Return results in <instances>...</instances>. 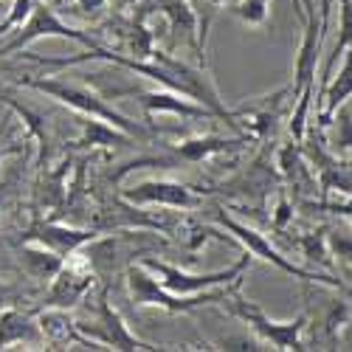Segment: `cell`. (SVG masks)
Here are the masks:
<instances>
[{"instance_id":"6da1fadb","label":"cell","mask_w":352,"mask_h":352,"mask_svg":"<svg viewBox=\"0 0 352 352\" xmlns=\"http://www.w3.org/2000/svg\"><path fill=\"white\" fill-rule=\"evenodd\" d=\"M124 282H127V293H130V302L135 307H161L166 313H189V310H197V307H206V305H217V302H226L231 296V290H237L243 285L234 282L231 290H217V293H192V296H178V293H169L150 271H146L141 262H133V265L124 268Z\"/></svg>"},{"instance_id":"7a4b0ae2","label":"cell","mask_w":352,"mask_h":352,"mask_svg":"<svg viewBox=\"0 0 352 352\" xmlns=\"http://www.w3.org/2000/svg\"><path fill=\"white\" fill-rule=\"evenodd\" d=\"M20 85L34 87V91H40V94H45V96H51L56 102H63V104H68L79 116H87V119H99V122H107L113 127H119L130 138H146V135H150V130H146V127H141L133 119H127L124 113L110 107L99 94L87 91V87L68 85V82H60V79H20Z\"/></svg>"},{"instance_id":"3957f363","label":"cell","mask_w":352,"mask_h":352,"mask_svg":"<svg viewBox=\"0 0 352 352\" xmlns=\"http://www.w3.org/2000/svg\"><path fill=\"white\" fill-rule=\"evenodd\" d=\"M228 302V313L231 316H237V318H243L245 324L265 341V344H271L274 349H296V352H302V349H307V344H305V330H307V313H299L296 318H290V321H274V318H268V313L262 310L259 305H254V302H248V299H243L240 296V287L237 290H231V296L226 299Z\"/></svg>"},{"instance_id":"277c9868","label":"cell","mask_w":352,"mask_h":352,"mask_svg":"<svg viewBox=\"0 0 352 352\" xmlns=\"http://www.w3.org/2000/svg\"><path fill=\"white\" fill-rule=\"evenodd\" d=\"M327 25H330V0H318V17H316V3L307 0L305 20H302V43L296 48V63H293V85H290L293 102L316 85L318 54H321V40H324Z\"/></svg>"},{"instance_id":"5b68a950","label":"cell","mask_w":352,"mask_h":352,"mask_svg":"<svg viewBox=\"0 0 352 352\" xmlns=\"http://www.w3.org/2000/svg\"><path fill=\"white\" fill-rule=\"evenodd\" d=\"M251 259L254 256L248 251H243L240 259L234 262V265H228L226 271H212V274H186V271L169 265V262H164V259H155V256H144L141 265L150 271L169 293H178V296H192V293H203V290H209V287L231 285V282L243 279V274L251 265Z\"/></svg>"},{"instance_id":"8992f818","label":"cell","mask_w":352,"mask_h":352,"mask_svg":"<svg viewBox=\"0 0 352 352\" xmlns=\"http://www.w3.org/2000/svg\"><path fill=\"white\" fill-rule=\"evenodd\" d=\"M214 220L231 234L234 240H237L251 256H259V259H265V262H274V265L279 268V271H285V274H290V276H296V279H302V282H316V285H327V287H336V290H341L344 285H341V279H336V276H327V274H313V271H305V268H299V265H293L290 259H285L262 234L256 231V228H251V226H245V223H240V220H234L231 214H226V209H217L214 212Z\"/></svg>"},{"instance_id":"52a82bcc","label":"cell","mask_w":352,"mask_h":352,"mask_svg":"<svg viewBox=\"0 0 352 352\" xmlns=\"http://www.w3.org/2000/svg\"><path fill=\"white\" fill-rule=\"evenodd\" d=\"M76 324H79V330H82L87 338L96 341L102 349H158V346L141 341L138 336H133V333L127 330V324L122 321L119 310H116V307L107 302V293H104V290L99 293L96 310H94L91 321H79V318H76Z\"/></svg>"},{"instance_id":"ba28073f","label":"cell","mask_w":352,"mask_h":352,"mask_svg":"<svg viewBox=\"0 0 352 352\" xmlns=\"http://www.w3.org/2000/svg\"><path fill=\"white\" fill-rule=\"evenodd\" d=\"M17 32H20V34H17L14 40H9L6 45H0V54L20 51L23 45L34 43V40H43V37H63V40L82 43V45H87V48L99 45V43H96L91 34H87V32H79V28H74V25L63 23L60 17H56V12H54L51 6H45V3H37V6H34V12H32V17H28V20L17 28Z\"/></svg>"},{"instance_id":"9c48e42d","label":"cell","mask_w":352,"mask_h":352,"mask_svg":"<svg viewBox=\"0 0 352 352\" xmlns=\"http://www.w3.org/2000/svg\"><path fill=\"white\" fill-rule=\"evenodd\" d=\"M122 197L135 206H166V209H195L200 206V197L175 181H144L122 192Z\"/></svg>"},{"instance_id":"30bf717a","label":"cell","mask_w":352,"mask_h":352,"mask_svg":"<svg viewBox=\"0 0 352 352\" xmlns=\"http://www.w3.org/2000/svg\"><path fill=\"white\" fill-rule=\"evenodd\" d=\"M124 94H133L138 99V104L144 107L146 119H153L155 113H175V116H184V119H217V113L209 110L206 104L200 102H192V99H181V94L175 91H135V87H124L116 96H124ZM113 96V99H116Z\"/></svg>"},{"instance_id":"8fae6325","label":"cell","mask_w":352,"mask_h":352,"mask_svg":"<svg viewBox=\"0 0 352 352\" xmlns=\"http://www.w3.org/2000/svg\"><path fill=\"white\" fill-rule=\"evenodd\" d=\"M99 234H102L99 228H74V226H63V223H34L32 228L23 234V240L40 243V245H45L54 254L68 256L76 248H82L85 243L96 240Z\"/></svg>"},{"instance_id":"7c38bea8","label":"cell","mask_w":352,"mask_h":352,"mask_svg":"<svg viewBox=\"0 0 352 352\" xmlns=\"http://www.w3.org/2000/svg\"><path fill=\"white\" fill-rule=\"evenodd\" d=\"M285 102H293V91H290V87H279V91L271 94V96L248 99V102H243L240 107H234L231 116H234V122L243 119V122L254 130V135L268 138L271 130H274V122L279 119Z\"/></svg>"},{"instance_id":"4fadbf2b","label":"cell","mask_w":352,"mask_h":352,"mask_svg":"<svg viewBox=\"0 0 352 352\" xmlns=\"http://www.w3.org/2000/svg\"><path fill=\"white\" fill-rule=\"evenodd\" d=\"M37 324L43 330V341L51 349H63V346H91V349H102L96 341H91L76 324V318L65 310V307H43V313L37 316Z\"/></svg>"},{"instance_id":"5bb4252c","label":"cell","mask_w":352,"mask_h":352,"mask_svg":"<svg viewBox=\"0 0 352 352\" xmlns=\"http://www.w3.org/2000/svg\"><path fill=\"white\" fill-rule=\"evenodd\" d=\"M346 99H352V45L341 56L338 74H333V79L321 87V94L316 99V113H318V127L321 130L330 127L336 110L341 104H346Z\"/></svg>"},{"instance_id":"9a60e30c","label":"cell","mask_w":352,"mask_h":352,"mask_svg":"<svg viewBox=\"0 0 352 352\" xmlns=\"http://www.w3.org/2000/svg\"><path fill=\"white\" fill-rule=\"evenodd\" d=\"M45 344L43 330L32 318V313L17 310L14 305L0 310V349H6L12 344Z\"/></svg>"},{"instance_id":"2e32d148","label":"cell","mask_w":352,"mask_h":352,"mask_svg":"<svg viewBox=\"0 0 352 352\" xmlns=\"http://www.w3.org/2000/svg\"><path fill=\"white\" fill-rule=\"evenodd\" d=\"M17 254H20V268H23V274L32 276V279H37V282H51L56 274H60L63 262H65V256L54 254V251H48L45 245L32 243V240H23V245H20Z\"/></svg>"},{"instance_id":"e0dca14e","label":"cell","mask_w":352,"mask_h":352,"mask_svg":"<svg viewBox=\"0 0 352 352\" xmlns=\"http://www.w3.org/2000/svg\"><path fill=\"white\" fill-rule=\"evenodd\" d=\"M243 138H220V135H197V138H186V141H178L175 146V155L186 164H200L212 155H220V153H228L231 144H237Z\"/></svg>"},{"instance_id":"ac0fdd59","label":"cell","mask_w":352,"mask_h":352,"mask_svg":"<svg viewBox=\"0 0 352 352\" xmlns=\"http://www.w3.org/2000/svg\"><path fill=\"white\" fill-rule=\"evenodd\" d=\"M164 17L169 20L172 25V32L175 34H181L189 45H195V51L200 54V60H203V48H200V34H197V14L195 9L186 3V0H169V3H164Z\"/></svg>"},{"instance_id":"d6986e66","label":"cell","mask_w":352,"mask_h":352,"mask_svg":"<svg viewBox=\"0 0 352 352\" xmlns=\"http://www.w3.org/2000/svg\"><path fill=\"white\" fill-rule=\"evenodd\" d=\"M338 9H341V25H338V40H336V45H333V51H330V56H327V63H324V79H330L333 76V71H336V65H338V60L344 56V51L352 45V0H338Z\"/></svg>"},{"instance_id":"ffe728a7","label":"cell","mask_w":352,"mask_h":352,"mask_svg":"<svg viewBox=\"0 0 352 352\" xmlns=\"http://www.w3.org/2000/svg\"><path fill=\"white\" fill-rule=\"evenodd\" d=\"M333 122H338L336 124V138H333V150L338 155H349L352 153V110L341 104L333 116Z\"/></svg>"},{"instance_id":"44dd1931","label":"cell","mask_w":352,"mask_h":352,"mask_svg":"<svg viewBox=\"0 0 352 352\" xmlns=\"http://www.w3.org/2000/svg\"><path fill=\"white\" fill-rule=\"evenodd\" d=\"M268 3L271 0H237L231 3V12L237 14L245 25H265L268 23Z\"/></svg>"},{"instance_id":"7402d4cb","label":"cell","mask_w":352,"mask_h":352,"mask_svg":"<svg viewBox=\"0 0 352 352\" xmlns=\"http://www.w3.org/2000/svg\"><path fill=\"white\" fill-rule=\"evenodd\" d=\"M349 324H352V310H349V305H346V302H336V305L327 310V316H324V336H327V341H338L341 333H344Z\"/></svg>"},{"instance_id":"603a6c76","label":"cell","mask_w":352,"mask_h":352,"mask_svg":"<svg viewBox=\"0 0 352 352\" xmlns=\"http://www.w3.org/2000/svg\"><path fill=\"white\" fill-rule=\"evenodd\" d=\"M327 228H318L313 234H305L302 237V248L307 259H316L321 265H330V245H327Z\"/></svg>"},{"instance_id":"cb8c5ba5","label":"cell","mask_w":352,"mask_h":352,"mask_svg":"<svg viewBox=\"0 0 352 352\" xmlns=\"http://www.w3.org/2000/svg\"><path fill=\"white\" fill-rule=\"evenodd\" d=\"M34 0H14L12 3V9H9V17L0 23V37H6V34H12V32H17V28L32 17V12H34Z\"/></svg>"},{"instance_id":"d4e9b609","label":"cell","mask_w":352,"mask_h":352,"mask_svg":"<svg viewBox=\"0 0 352 352\" xmlns=\"http://www.w3.org/2000/svg\"><path fill=\"white\" fill-rule=\"evenodd\" d=\"M302 209H313V212H330V214H344L352 217V195L344 203H330V200H321V203H302Z\"/></svg>"},{"instance_id":"484cf974","label":"cell","mask_w":352,"mask_h":352,"mask_svg":"<svg viewBox=\"0 0 352 352\" xmlns=\"http://www.w3.org/2000/svg\"><path fill=\"white\" fill-rule=\"evenodd\" d=\"M293 217V206L285 195H279V203H276V212H274V226L276 228H285V223Z\"/></svg>"},{"instance_id":"4316f807","label":"cell","mask_w":352,"mask_h":352,"mask_svg":"<svg viewBox=\"0 0 352 352\" xmlns=\"http://www.w3.org/2000/svg\"><path fill=\"white\" fill-rule=\"evenodd\" d=\"M14 302H17V287L0 282V310L9 307V305H14Z\"/></svg>"},{"instance_id":"83f0119b","label":"cell","mask_w":352,"mask_h":352,"mask_svg":"<svg viewBox=\"0 0 352 352\" xmlns=\"http://www.w3.org/2000/svg\"><path fill=\"white\" fill-rule=\"evenodd\" d=\"M209 6H226V3H231V0H206Z\"/></svg>"},{"instance_id":"f1b7e54d","label":"cell","mask_w":352,"mask_h":352,"mask_svg":"<svg viewBox=\"0 0 352 352\" xmlns=\"http://www.w3.org/2000/svg\"><path fill=\"white\" fill-rule=\"evenodd\" d=\"M34 3H43V0H34Z\"/></svg>"}]
</instances>
